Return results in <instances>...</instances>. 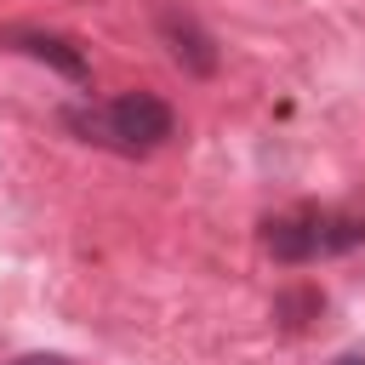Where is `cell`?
<instances>
[{
    "instance_id": "1",
    "label": "cell",
    "mask_w": 365,
    "mask_h": 365,
    "mask_svg": "<svg viewBox=\"0 0 365 365\" xmlns=\"http://www.w3.org/2000/svg\"><path fill=\"white\" fill-rule=\"evenodd\" d=\"M68 131H80L86 143H103L114 154H154L160 143H171L177 114L154 97V91H120L97 108H68L63 114Z\"/></svg>"
},
{
    "instance_id": "2",
    "label": "cell",
    "mask_w": 365,
    "mask_h": 365,
    "mask_svg": "<svg viewBox=\"0 0 365 365\" xmlns=\"http://www.w3.org/2000/svg\"><path fill=\"white\" fill-rule=\"evenodd\" d=\"M365 240V222L354 217H274L262 222V245L279 262H314L325 251H348Z\"/></svg>"
},
{
    "instance_id": "3",
    "label": "cell",
    "mask_w": 365,
    "mask_h": 365,
    "mask_svg": "<svg viewBox=\"0 0 365 365\" xmlns=\"http://www.w3.org/2000/svg\"><path fill=\"white\" fill-rule=\"evenodd\" d=\"M160 40H165V51L177 57V68L182 74H217V46H211V34L188 17V11H177V6H160Z\"/></svg>"
},
{
    "instance_id": "4",
    "label": "cell",
    "mask_w": 365,
    "mask_h": 365,
    "mask_svg": "<svg viewBox=\"0 0 365 365\" xmlns=\"http://www.w3.org/2000/svg\"><path fill=\"white\" fill-rule=\"evenodd\" d=\"M11 46H23L29 57H40V63H51L57 74H68L74 86H86L91 80V63L80 57V46L74 40H63V34H40V29H29V34H11Z\"/></svg>"
},
{
    "instance_id": "5",
    "label": "cell",
    "mask_w": 365,
    "mask_h": 365,
    "mask_svg": "<svg viewBox=\"0 0 365 365\" xmlns=\"http://www.w3.org/2000/svg\"><path fill=\"white\" fill-rule=\"evenodd\" d=\"M319 308H325V297H319L314 285H297V291H285V297L274 302V319H285V325L297 331V325H308L302 314H319Z\"/></svg>"
},
{
    "instance_id": "6",
    "label": "cell",
    "mask_w": 365,
    "mask_h": 365,
    "mask_svg": "<svg viewBox=\"0 0 365 365\" xmlns=\"http://www.w3.org/2000/svg\"><path fill=\"white\" fill-rule=\"evenodd\" d=\"M17 365H63L57 354H29V359H17Z\"/></svg>"
},
{
    "instance_id": "7",
    "label": "cell",
    "mask_w": 365,
    "mask_h": 365,
    "mask_svg": "<svg viewBox=\"0 0 365 365\" xmlns=\"http://www.w3.org/2000/svg\"><path fill=\"white\" fill-rule=\"evenodd\" d=\"M336 365H365V359H359V354H348V359H336Z\"/></svg>"
}]
</instances>
